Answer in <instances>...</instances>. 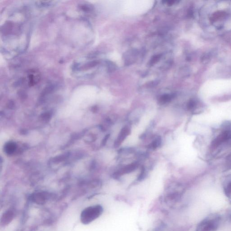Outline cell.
I'll return each instance as SVG.
<instances>
[{
  "label": "cell",
  "instance_id": "1",
  "mask_svg": "<svg viewBox=\"0 0 231 231\" xmlns=\"http://www.w3.org/2000/svg\"><path fill=\"white\" fill-rule=\"evenodd\" d=\"M35 3L18 4L11 7L1 25V49L5 54L14 56L25 51L31 30L30 18Z\"/></svg>",
  "mask_w": 231,
  "mask_h": 231
},
{
  "label": "cell",
  "instance_id": "2",
  "mask_svg": "<svg viewBox=\"0 0 231 231\" xmlns=\"http://www.w3.org/2000/svg\"><path fill=\"white\" fill-rule=\"evenodd\" d=\"M103 211V208L100 204L87 207L81 213L80 221L84 224H88L100 217Z\"/></svg>",
  "mask_w": 231,
  "mask_h": 231
},
{
  "label": "cell",
  "instance_id": "3",
  "mask_svg": "<svg viewBox=\"0 0 231 231\" xmlns=\"http://www.w3.org/2000/svg\"><path fill=\"white\" fill-rule=\"evenodd\" d=\"M139 163L137 162L132 163L125 166L121 169L114 173V177L115 178H117L124 174H128L134 171L138 168L139 166Z\"/></svg>",
  "mask_w": 231,
  "mask_h": 231
},
{
  "label": "cell",
  "instance_id": "4",
  "mask_svg": "<svg viewBox=\"0 0 231 231\" xmlns=\"http://www.w3.org/2000/svg\"><path fill=\"white\" fill-rule=\"evenodd\" d=\"M131 133V128L128 126H125L121 130V131L118 134V137L117 138L114 144V147L117 148L122 144L124 140Z\"/></svg>",
  "mask_w": 231,
  "mask_h": 231
},
{
  "label": "cell",
  "instance_id": "5",
  "mask_svg": "<svg viewBox=\"0 0 231 231\" xmlns=\"http://www.w3.org/2000/svg\"><path fill=\"white\" fill-rule=\"evenodd\" d=\"M50 195L45 192L36 193L32 196V200L35 203L43 204L48 200Z\"/></svg>",
  "mask_w": 231,
  "mask_h": 231
},
{
  "label": "cell",
  "instance_id": "6",
  "mask_svg": "<svg viewBox=\"0 0 231 231\" xmlns=\"http://www.w3.org/2000/svg\"><path fill=\"white\" fill-rule=\"evenodd\" d=\"M231 139V131H226L219 134L215 140L213 141V145L214 146H218L223 142Z\"/></svg>",
  "mask_w": 231,
  "mask_h": 231
},
{
  "label": "cell",
  "instance_id": "7",
  "mask_svg": "<svg viewBox=\"0 0 231 231\" xmlns=\"http://www.w3.org/2000/svg\"><path fill=\"white\" fill-rule=\"evenodd\" d=\"M215 224L212 221H206L199 227L200 231H211L215 228Z\"/></svg>",
  "mask_w": 231,
  "mask_h": 231
},
{
  "label": "cell",
  "instance_id": "8",
  "mask_svg": "<svg viewBox=\"0 0 231 231\" xmlns=\"http://www.w3.org/2000/svg\"><path fill=\"white\" fill-rule=\"evenodd\" d=\"M16 144L15 142H9L5 145L4 150L7 154L11 155L16 151Z\"/></svg>",
  "mask_w": 231,
  "mask_h": 231
},
{
  "label": "cell",
  "instance_id": "9",
  "mask_svg": "<svg viewBox=\"0 0 231 231\" xmlns=\"http://www.w3.org/2000/svg\"><path fill=\"white\" fill-rule=\"evenodd\" d=\"M14 214L11 210L7 211L6 213L3 214V216L1 218V224L4 225L7 224L11 221L13 218Z\"/></svg>",
  "mask_w": 231,
  "mask_h": 231
},
{
  "label": "cell",
  "instance_id": "10",
  "mask_svg": "<svg viewBox=\"0 0 231 231\" xmlns=\"http://www.w3.org/2000/svg\"><path fill=\"white\" fill-rule=\"evenodd\" d=\"M162 143V139L160 136H157L153 140V142L149 146V148L151 149H155L160 146Z\"/></svg>",
  "mask_w": 231,
  "mask_h": 231
},
{
  "label": "cell",
  "instance_id": "11",
  "mask_svg": "<svg viewBox=\"0 0 231 231\" xmlns=\"http://www.w3.org/2000/svg\"><path fill=\"white\" fill-rule=\"evenodd\" d=\"M174 98V95L173 94H164L161 96L159 100L161 104H165L169 102Z\"/></svg>",
  "mask_w": 231,
  "mask_h": 231
},
{
  "label": "cell",
  "instance_id": "12",
  "mask_svg": "<svg viewBox=\"0 0 231 231\" xmlns=\"http://www.w3.org/2000/svg\"><path fill=\"white\" fill-rule=\"evenodd\" d=\"M146 177V170L144 166L141 168V172L138 178V180L141 181L144 180Z\"/></svg>",
  "mask_w": 231,
  "mask_h": 231
},
{
  "label": "cell",
  "instance_id": "13",
  "mask_svg": "<svg viewBox=\"0 0 231 231\" xmlns=\"http://www.w3.org/2000/svg\"><path fill=\"white\" fill-rule=\"evenodd\" d=\"M195 105V103L193 100L190 101L187 104V108L188 109L191 110L194 108Z\"/></svg>",
  "mask_w": 231,
  "mask_h": 231
},
{
  "label": "cell",
  "instance_id": "14",
  "mask_svg": "<svg viewBox=\"0 0 231 231\" xmlns=\"http://www.w3.org/2000/svg\"><path fill=\"white\" fill-rule=\"evenodd\" d=\"M225 192L227 195H230L231 194V182L228 184L227 187L226 188Z\"/></svg>",
  "mask_w": 231,
  "mask_h": 231
},
{
  "label": "cell",
  "instance_id": "15",
  "mask_svg": "<svg viewBox=\"0 0 231 231\" xmlns=\"http://www.w3.org/2000/svg\"><path fill=\"white\" fill-rule=\"evenodd\" d=\"M160 57H161V56H160V55H159L156 56H154V57L152 58V60H151L150 63H151V64H154L157 61L159 60Z\"/></svg>",
  "mask_w": 231,
  "mask_h": 231
},
{
  "label": "cell",
  "instance_id": "16",
  "mask_svg": "<svg viewBox=\"0 0 231 231\" xmlns=\"http://www.w3.org/2000/svg\"><path fill=\"white\" fill-rule=\"evenodd\" d=\"M109 136L110 135L109 134H107V135H106V136H105V137H104L102 143V146H105V144H106L107 141H108V138H109Z\"/></svg>",
  "mask_w": 231,
  "mask_h": 231
}]
</instances>
